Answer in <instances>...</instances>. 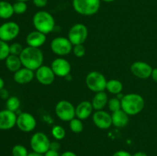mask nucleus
<instances>
[{"label":"nucleus","mask_w":157,"mask_h":156,"mask_svg":"<svg viewBox=\"0 0 157 156\" xmlns=\"http://www.w3.org/2000/svg\"><path fill=\"white\" fill-rule=\"evenodd\" d=\"M19 58L23 67L34 71L43 65L44 55L41 49L38 47L29 46L24 47Z\"/></svg>","instance_id":"nucleus-1"},{"label":"nucleus","mask_w":157,"mask_h":156,"mask_svg":"<svg viewBox=\"0 0 157 156\" xmlns=\"http://www.w3.org/2000/svg\"><path fill=\"white\" fill-rule=\"evenodd\" d=\"M121 101V109L129 116H135L140 113L144 108L145 101L141 95L137 93H128L124 95Z\"/></svg>","instance_id":"nucleus-2"},{"label":"nucleus","mask_w":157,"mask_h":156,"mask_svg":"<svg viewBox=\"0 0 157 156\" xmlns=\"http://www.w3.org/2000/svg\"><path fill=\"white\" fill-rule=\"evenodd\" d=\"M32 23L38 32L48 35L53 32L55 27V21L51 13L46 11H38L32 18Z\"/></svg>","instance_id":"nucleus-3"},{"label":"nucleus","mask_w":157,"mask_h":156,"mask_svg":"<svg viewBox=\"0 0 157 156\" xmlns=\"http://www.w3.org/2000/svg\"><path fill=\"white\" fill-rule=\"evenodd\" d=\"M101 0H72V5L77 13L90 16L98 13L101 7Z\"/></svg>","instance_id":"nucleus-4"},{"label":"nucleus","mask_w":157,"mask_h":156,"mask_svg":"<svg viewBox=\"0 0 157 156\" xmlns=\"http://www.w3.org/2000/svg\"><path fill=\"white\" fill-rule=\"evenodd\" d=\"M107 80L103 73L98 71H91L87 73L85 83L87 88L94 93L104 91Z\"/></svg>","instance_id":"nucleus-5"},{"label":"nucleus","mask_w":157,"mask_h":156,"mask_svg":"<svg viewBox=\"0 0 157 156\" xmlns=\"http://www.w3.org/2000/svg\"><path fill=\"white\" fill-rule=\"evenodd\" d=\"M51 142L47 135L41 132H38L32 135L30 139V146L33 151L44 154L50 149Z\"/></svg>","instance_id":"nucleus-6"},{"label":"nucleus","mask_w":157,"mask_h":156,"mask_svg":"<svg viewBox=\"0 0 157 156\" xmlns=\"http://www.w3.org/2000/svg\"><path fill=\"white\" fill-rule=\"evenodd\" d=\"M88 36V30L85 24L77 23L74 24L68 32L67 38L73 45L83 44Z\"/></svg>","instance_id":"nucleus-7"},{"label":"nucleus","mask_w":157,"mask_h":156,"mask_svg":"<svg viewBox=\"0 0 157 156\" xmlns=\"http://www.w3.org/2000/svg\"><path fill=\"white\" fill-rule=\"evenodd\" d=\"M51 49L52 52L58 56H66L73 50V44L70 40L65 37H57L51 41Z\"/></svg>","instance_id":"nucleus-8"},{"label":"nucleus","mask_w":157,"mask_h":156,"mask_svg":"<svg viewBox=\"0 0 157 156\" xmlns=\"http://www.w3.org/2000/svg\"><path fill=\"white\" fill-rule=\"evenodd\" d=\"M55 114L61 120L64 122H70L76 117L75 107L67 100H61L55 106Z\"/></svg>","instance_id":"nucleus-9"},{"label":"nucleus","mask_w":157,"mask_h":156,"mask_svg":"<svg viewBox=\"0 0 157 156\" xmlns=\"http://www.w3.org/2000/svg\"><path fill=\"white\" fill-rule=\"evenodd\" d=\"M20 27L15 21H7L0 25V40L8 42L18 37Z\"/></svg>","instance_id":"nucleus-10"},{"label":"nucleus","mask_w":157,"mask_h":156,"mask_svg":"<svg viewBox=\"0 0 157 156\" xmlns=\"http://www.w3.org/2000/svg\"><path fill=\"white\" fill-rule=\"evenodd\" d=\"M36 119L31 113H21L18 116H17V127L24 132H32L36 127Z\"/></svg>","instance_id":"nucleus-11"},{"label":"nucleus","mask_w":157,"mask_h":156,"mask_svg":"<svg viewBox=\"0 0 157 156\" xmlns=\"http://www.w3.org/2000/svg\"><path fill=\"white\" fill-rule=\"evenodd\" d=\"M51 68L53 70L55 76L66 77L67 75L70 74L71 66L66 59L63 58H58L52 62Z\"/></svg>","instance_id":"nucleus-12"},{"label":"nucleus","mask_w":157,"mask_h":156,"mask_svg":"<svg viewBox=\"0 0 157 156\" xmlns=\"http://www.w3.org/2000/svg\"><path fill=\"white\" fill-rule=\"evenodd\" d=\"M35 77L40 84L48 86L51 85L55 81V74L51 67L42 65L35 70Z\"/></svg>","instance_id":"nucleus-13"},{"label":"nucleus","mask_w":157,"mask_h":156,"mask_svg":"<svg viewBox=\"0 0 157 156\" xmlns=\"http://www.w3.org/2000/svg\"><path fill=\"white\" fill-rule=\"evenodd\" d=\"M132 73L140 79H147L150 77L153 71V67L144 61H136L130 67Z\"/></svg>","instance_id":"nucleus-14"},{"label":"nucleus","mask_w":157,"mask_h":156,"mask_svg":"<svg viewBox=\"0 0 157 156\" xmlns=\"http://www.w3.org/2000/svg\"><path fill=\"white\" fill-rule=\"evenodd\" d=\"M94 125L101 129H108L112 125L111 115L104 110H98L93 115Z\"/></svg>","instance_id":"nucleus-15"},{"label":"nucleus","mask_w":157,"mask_h":156,"mask_svg":"<svg viewBox=\"0 0 157 156\" xmlns=\"http://www.w3.org/2000/svg\"><path fill=\"white\" fill-rule=\"evenodd\" d=\"M17 115L9 110L0 111V130H9L16 125Z\"/></svg>","instance_id":"nucleus-16"},{"label":"nucleus","mask_w":157,"mask_h":156,"mask_svg":"<svg viewBox=\"0 0 157 156\" xmlns=\"http://www.w3.org/2000/svg\"><path fill=\"white\" fill-rule=\"evenodd\" d=\"M35 76L34 70L26 67H21L14 73L13 79L15 83L18 84H26L32 82Z\"/></svg>","instance_id":"nucleus-17"},{"label":"nucleus","mask_w":157,"mask_h":156,"mask_svg":"<svg viewBox=\"0 0 157 156\" xmlns=\"http://www.w3.org/2000/svg\"><path fill=\"white\" fill-rule=\"evenodd\" d=\"M46 35L41 32L35 30L30 32L26 37V43L28 46L33 47H38L43 45L46 41Z\"/></svg>","instance_id":"nucleus-18"},{"label":"nucleus","mask_w":157,"mask_h":156,"mask_svg":"<svg viewBox=\"0 0 157 156\" xmlns=\"http://www.w3.org/2000/svg\"><path fill=\"white\" fill-rule=\"evenodd\" d=\"M93 110L94 108L91 102L87 100L82 101L75 107V115L76 117L81 120H84L90 117Z\"/></svg>","instance_id":"nucleus-19"},{"label":"nucleus","mask_w":157,"mask_h":156,"mask_svg":"<svg viewBox=\"0 0 157 156\" xmlns=\"http://www.w3.org/2000/svg\"><path fill=\"white\" fill-rule=\"evenodd\" d=\"M112 125L117 128H124L129 122V115H127L123 110L112 113Z\"/></svg>","instance_id":"nucleus-20"},{"label":"nucleus","mask_w":157,"mask_h":156,"mask_svg":"<svg viewBox=\"0 0 157 156\" xmlns=\"http://www.w3.org/2000/svg\"><path fill=\"white\" fill-rule=\"evenodd\" d=\"M108 100L107 94L104 91L96 93L91 102L94 110H95L96 111L102 110L106 106V105L108 102Z\"/></svg>","instance_id":"nucleus-21"},{"label":"nucleus","mask_w":157,"mask_h":156,"mask_svg":"<svg viewBox=\"0 0 157 156\" xmlns=\"http://www.w3.org/2000/svg\"><path fill=\"white\" fill-rule=\"evenodd\" d=\"M5 61H6V66L8 70L13 73L21 69L22 66L19 56L10 54Z\"/></svg>","instance_id":"nucleus-22"},{"label":"nucleus","mask_w":157,"mask_h":156,"mask_svg":"<svg viewBox=\"0 0 157 156\" xmlns=\"http://www.w3.org/2000/svg\"><path fill=\"white\" fill-rule=\"evenodd\" d=\"M13 6L9 2L0 1V18L9 19L14 15Z\"/></svg>","instance_id":"nucleus-23"},{"label":"nucleus","mask_w":157,"mask_h":156,"mask_svg":"<svg viewBox=\"0 0 157 156\" xmlns=\"http://www.w3.org/2000/svg\"><path fill=\"white\" fill-rule=\"evenodd\" d=\"M123 88H124V87H123L122 82H121L118 80L112 79L107 82L106 90L112 94L117 95L122 93Z\"/></svg>","instance_id":"nucleus-24"},{"label":"nucleus","mask_w":157,"mask_h":156,"mask_svg":"<svg viewBox=\"0 0 157 156\" xmlns=\"http://www.w3.org/2000/svg\"><path fill=\"white\" fill-rule=\"evenodd\" d=\"M20 105H21V102H20L19 99L16 96H9L6 100V109L14 113H15L19 109Z\"/></svg>","instance_id":"nucleus-25"},{"label":"nucleus","mask_w":157,"mask_h":156,"mask_svg":"<svg viewBox=\"0 0 157 156\" xmlns=\"http://www.w3.org/2000/svg\"><path fill=\"white\" fill-rule=\"evenodd\" d=\"M69 127H70L71 131L74 133H81L84 129V124L82 120H81L78 118H74L73 119L69 122Z\"/></svg>","instance_id":"nucleus-26"},{"label":"nucleus","mask_w":157,"mask_h":156,"mask_svg":"<svg viewBox=\"0 0 157 156\" xmlns=\"http://www.w3.org/2000/svg\"><path fill=\"white\" fill-rule=\"evenodd\" d=\"M52 135L56 140H62L66 136L65 129L59 125H54L52 129Z\"/></svg>","instance_id":"nucleus-27"},{"label":"nucleus","mask_w":157,"mask_h":156,"mask_svg":"<svg viewBox=\"0 0 157 156\" xmlns=\"http://www.w3.org/2000/svg\"><path fill=\"white\" fill-rule=\"evenodd\" d=\"M10 55L9 45L6 41L0 40V61H4Z\"/></svg>","instance_id":"nucleus-28"},{"label":"nucleus","mask_w":157,"mask_h":156,"mask_svg":"<svg viewBox=\"0 0 157 156\" xmlns=\"http://www.w3.org/2000/svg\"><path fill=\"white\" fill-rule=\"evenodd\" d=\"M108 108L112 113H114V112L118 111L120 110H122L121 109V99H118L117 97H113L111 98L108 100Z\"/></svg>","instance_id":"nucleus-29"},{"label":"nucleus","mask_w":157,"mask_h":156,"mask_svg":"<svg viewBox=\"0 0 157 156\" xmlns=\"http://www.w3.org/2000/svg\"><path fill=\"white\" fill-rule=\"evenodd\" d=\"M12 6H13L14 13L17 15H22L27 11L28 9L27 4L25 2L16 1Z\"/></svg>","instance_id":"nucleus-30"},{"label":"nucleus","mask_w":157,"mask_h":156,"mask_svg":"<svg viewBox=\"0 0 157 156\" xmlns=\"http://www.w3.org/2000/svg\"><path fill=\"white\" fill-rule=\"evenodd\" d=\"M12 156H28L29 152L24 145H15L12 149Z\"/></svg>","instance_id":"nucleus-31"},{"label":"nucleus","mask_w":157,"mask_h":156,"mask_svg":"<svg viewBox=\"0 0 157 156\" xmlns=\"http://www.w3.org/2000/svg\"><path fill=\"white\" fill-rule=\"evenodd\" d=\"M24 47H22L21 44L19 43H12L11 45H9V50H10V54L15 55V56H19L21 53L22 52Z\"/></svg>","instance_id":"nucleus-32"},{"label":"nucleus","mask_w":157,"mask_h":156,"mask_svg":"<svg viewBox=\"0 0 157 156\" xmlns=\"http://www.w3.org/2000/svg\"><path fill=\"white\" fill-rule=\"evenodd\" d=\"M72 51L77 58H82L85 54L86 50L83 44H77V45H74Z\"/></svg>","instance_id":"nucleus-33"},{"label":"nucleus","mask_w":157,"mask_h":156,"mask_svg":"<svg viewBox=\"0 0 157 156\" xmlns=\"http://www.w3.org/2000/svg\"><path fill=\"white\" fill-rule=\"evenodd\" d=\"M32 2L36 7L44 8L47 6L48 0H32Z\"/></svg>","instance_id":"nucleus-34"},{"label":"nucleus","mask_w":157,"mask_h":156,"mask_svg":"<svg viewBox=\"0 0 157 156\" xmlns=\"http://www.w3.org/2000/svg\"><path fill=\"white\" fill-rule=\"evenodd\" d=\"M61 148V145L58 141H54V142H51L50 144V149L55 150V151H59Z\"/></svg>","instance_id":"nucleus-35"},{"label":"nucleus","mask_w":157,"mask_h":156,"mask_svg":"<svg viewBox=\"0 0 157 156\" xmlns=\"http://www.w3.org/2000/svg\"><path fill=\"white\" fill-rule=\"evenodd\" d=\"M113 156H133V154H131L128 151H124V150H120V151H116L113 154Z\"/></svg>","instance_id":"nucleus-36"},{"label":"nucleus","mask_w":157,"mask_h":156,"mask_svg":"<svg viewBox=\"0 0 157 156\" xmlns=\"http://www.w3.org/2000/svg\"><path fill=\"white\" fill-rule=\"evenodd\" d=\"M61 154H59L58 151H55V150L49 149L48 151H46L44 154V156H60Z\"/></svg>","instance_id":"nucleus-37"},{"label":"nucleus","mask_w":157,"mask_h":156,"mask_svg":"<svg viewBox=\"0 0 157 156\" xmlns=\"http://www.w3.org/2000/svg\"><path fill=\"white\" fill-rule=\"evenodd\" d=\"M0 96H1V98H2V99H7L9 97V92L7 91V90H6V89L3 88L2 90H0Z\"/></svg>","instance_id":"nucleus-38"},{"label":"nucleus","mask_w":157,"mask_h":156,"mask_svg":"<svg viewBox=\"0 0 157 156\" xmlns=\"http://www.w3.org/2000/svg\"><path fill=\"white\" fill-rule=\"evenodd\" d=\"M60 156H78L75 152L71 151H64L63 153H61Z\"/></svg>","instance_id":"nucleus-39"},{"label":"nucleus","mask_w":157,"mask_h":156,"mask_svg":"<svg viewBox=\"0 0 157 156\" xmlns=\"http://www.w3.org/2000/svg\"><path fill=\"white\" fill-rule=\"evenodd\" d=\"M151 77L153 78V80L155 81V82L157 83V68L153 69V71H152V74H151Z\"/></svg>","instance_id":"nucleus-40"},{"label":"nucleus","mask_w":157,"mask_h":156,"mask_svg":"<svg viewBox=\"0 0 157 156\" xmlns=\"http://www.w3.org/2000/svg\"><path fill=\"white\" fill-rule=\"evenodd\" d=\"M133 156H148L147 153H145L144 151H137V152L134 153L133 154Z\"/></svg>","instance_id":"nucleus-41"},{"label":"nucleus","mask_w":157,"mask_h":156,"mask_svg":"<svg viewBox=\"0 0 157 156\" xmlns=\"http://www.w3.org/2000/svg\"><path fill=\"white\" fill-rule=\"evenodd\" d=\"M28 156H44V154H39V153L35 152V151H32V152L29 153Z\"/></svg>","instance_id":"nucleus-42"},{"label":"nucleus","mask_w":157,"mask_h":156,"mask_svg":"<svg viewBox=\"0 0 157 156\" xmlns=\"http://www.w3.org/2000/svg\"><path fill=\"white\" fill-rule=\"evenodd\" d=\"M4 86H5V82L4 80H3L2 78L0 76V90H2L3 88H4Z\"/></svg>","instance_id":"nucleus-43"},{"label":"nucleus","mask_w":157,"mask_h":156,"mask_svg":"<svg viewBox=\"0 0 157 156\" xmlns=\"http://www.w3.org/2000/svg\"><path fill=\"white\" fill-rule=\"evenodd\" d=\"M101 1L104 2H113L117 1V0H101Z\"/></svg>","instance_id":"nucleus-44"},{"label":"nucleus","mask_w":157,"mask_h":156,"mask_svg":"<svg viewBox=\"0 0 157 156\" xmlns=\"http://www.w3.org/2000/svg\"><path fill=\"white\" fill-rule=\"evenodd\" d=\"M16 1H19V2H29V1H30V0H16Z\"/></svg>","instance_id":"nucleus-45"}]
</instances>
